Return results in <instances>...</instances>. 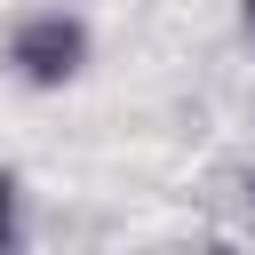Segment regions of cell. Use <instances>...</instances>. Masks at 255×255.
<instances>
[{"mask_svg": "<svg viewBox=\"0 0 255 255\" xmlns=\"http://www.w3.org/2000/svg\"><path fill=\"white\" fill-rule=\"evenodd\" d=\"M8 72L24 88H72L88 72V24L72 8H24L8 24Z\"/></svg>", "mask_w": 255, "mask_h": 255, "instance_id": "1", "label": "cell"}, {"mask_svg": "<svg viewBox=\"0 0 255 255\" xmlns=\"http://www.w3.org/2000/svg\"><path fill=\"white\" fill-rule=\"evenodd\" d=\"M8 239H16V175L0 167V247H8Z\"/></svg>", "mask_w": 255, "mask_h": 255, "instance_id": "2", "label": "cell"}, {"mask_svg": "<svg viewBox=\"0 0 255 255\" xmlns=\"http://www.w3.org/2000/svg\"><path fill=\"white\" fill-rule=\"evenodd\" d=\"M247 24H255V0H247Z\"/></svg>", "mask_w": 255, "mask_h": 255, "instance_id": "3", "label": "cell"}]
</instances>
